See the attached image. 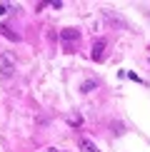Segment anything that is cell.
<instances>
[{
  "mask_svg": "<svg viewBox=\"0 0 150 152\" xmlns=\"http://www.w3.org/2000/svg\"><path fill=\"white\" fill-rule=\"evenodd\" d=\"M18 65H15V58L10 53H0V80H10L15 75Z\"/></svg>",
  "mask_w": 150,
  "mask_h": 152,
  "instance_id": "1",
  "label": "cell"
},
{
  "mask_svg": "<svg viewBox=\"0 0 150 152\" xmlns=\"http://www.w3.org/2000/svg\"><path fill=\"white\" fill-rule=\"evenodd\" d=\"M60 37H62L65 42H75V40L80 37V33H78V30H73V28H65V30L60 33Z\"/></svg>",
  "mask_w": 150,
  "mask_h": 152,
  "instance_id": "2",
  "label": "cell"
},
{
  "mask_svg": "<svg viewBox=\"0 0 150 152\" xmlns=\"http://www.w3.org/2000/svg\"><path fill=\"white\" fill-rule=\"evenodd\" d=\"M80 150H83V152H100L98 147H95V142H90V140H88V137H80Z\"/></svg>",
  "mask_w": 150,
  "mask_h": 152,
  "instance_id": "3",
  "label": "cell"
},
{
  "mask_svg": "<svg viewBox=\"0 0 150 152\" xmlns=\"http://www.w3.org/2000/svg\"><path fill=\"white\" fill-rule=\"evenodd\" d=\"M103 50H105V42H103V40H98V42H95V48H93V60H98V62L103 60Z\"/></svg>",
  "mask_w": 150,
  "mask_h": 152,
  "instance_id": "4",
  "label": "cell"
},
{
  "mask_svg": "<svg viewBox=\"0 0 150 152\" xmlns=\"http://www.w3.org/2000/svg\"><path fill=\"white\" fill-rule=\"evenodd\" d=\"M0 35H5V37H8V40H12V42L20 40V35H15V33H12V30L8 28V25H0Z\"/></svg>",
  "mask_w": 150,
  "mask_h": 152,
  "instance_id": "5",
  "label": "cell"
},
{
  "mask_svg": "<svg viewBox=\"0 0 150 152\" xmlns=\"http://www.w3.org/2000/svg\"><path fill=\"white\" fill-rule=\"evenodd\" d=\"M5 12H8V5H5V3H0V15H5Z\"/></svg>",
  "mask_w": 150,
  "mask_h": 152,
  "instance_id": "6",
  "label": "cell"
},
{
  "mask_svg": "<svg viewBox=\"0 0 150 152\" xmlns=\"http://www.w3.org/2000/svg\"><path fill=\"white\" fill-rule=\"evenodd\" d=\"M48 152H58V150H55V147H50V150H48Z\"/></svg>",
  "mask_w": 150,
  "mask_h": 152,
  "instance_id": "7",
  "label": "cell"
}]
</instances>
